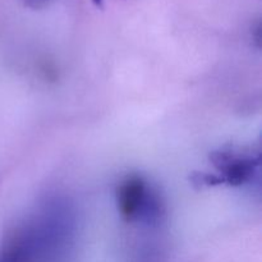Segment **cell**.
Returning a JSON list of instances; mask_svg holds the SVG:
<instances>
[{"mask_svg":"<svg viewBox=\"0 0 262 262\" xmlns=\"http://www.w3.org/2000/svg\"><path fill=\"white\" fill-rule=\"evenodd\" d=\"M212 161L220 173H223L222 181L234 186L251 181L258 164L257 158L233 151L215 152L212 155Z\"/></svg>","mask_w":262,"mask_h":262,"instance_id":"6da1fadb","label":"cell"},{"mask_svg":"<svg viewBox=\"0 0 262 262\" xmlns=\"http://www.w3.org/2000/svg\"><path fill=\"white\" fill-rule=\"evenodd\" d=\"M151 188L140 177H128L118 188V207L127 222H135L140 217Z\"/></svg>","mask_w":262,"mask_h":262,"instance_id":"7a4b0ae2","label":"cell"},{"mask_svg":"<svg viewBox=\"0 0 262 262\" xmlns=\"http://www.w3.org/2000/svg\"><path fill=\"white\" fill-rule=\"evenodd\" d=\"M49 2H50V0H23V3H25L27 7L32 8V9H38V8L45 7Z\"/></svg>","mask_w":262,"mask_h":262,"instance_id":"3957f363","label":"cell"}]
</instances>
